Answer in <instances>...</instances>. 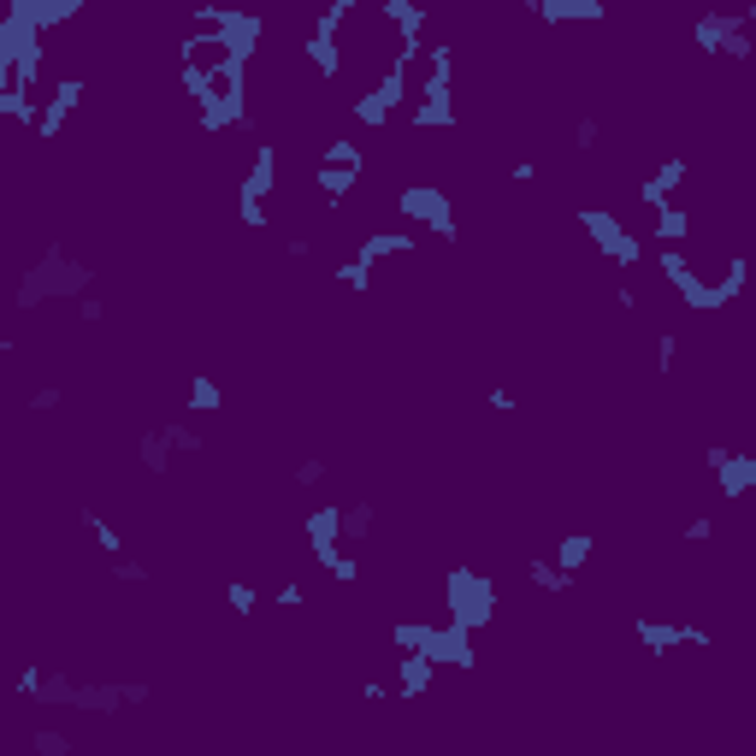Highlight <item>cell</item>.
<instances>
[{"label": "cell", "mask_w": 756, "mask_h": 756, "mask_svg": "<svg viewBox=\"0 0 756 756\" xmlns=\"http://www.w3.org/2000/svg\"><path fill=\"white\" fill-rule=\"evenodd\" d=\"M408 65H414V54H396V65L384 71V83H378L367 101H355V119H361V125H384V119H390V107H396L402 89H408Z\"/></svg>", "instance_id": "1"}, {"label": "cell", "mask_w": 756, "mask_h": 756, "mask_svg": "<svg viewBox=\"0 0 756 756\" xmlns=\"http://www.w3.org/2000/svg\"><path fill=\"white\" fill-rule=\"evenodd\" d=\"M361 178V148L355 142H331V154L319 160V189H331V195H349Z\"/></svg>", "instance_id": "2"}, {"label": "cell", "mask_w": 756, "mask_h": 756, "mask_svg": "<svg viewBox=\"0 0 756 756\" xmlns=\"http://www.w3.org/2000/svg\"><path fill=\"white\" fill-rule=\"evenodd\" d=\"M266 189H272V148L254 154V172H249V184H243V225H266V213H260V195Z\"/></svg>", "instance_id": "3"}, {"label": "cell", "mask_w": 756, "mask_h": 756, "mask_svg": "<svg viewBox=\"0 0 756 756\" xmlns=\"http://www.w3.org/2000/svg\"><path fill=\"white\" fill-rule=\"evenodd\" d=\"M455 603H461V615H455V621H473V627H479V621L491 615V585H485V579L455 573Z\"/></svg>", "instance_id": "4"}, {"label": "cell", "mask_w": 756, "mask_h": 756, "mask_svg": "<svg viewBox=\"0 0 756 756\" xmlns=\"http://www.w3.org/2000/svg\"><path fill=\"white\" fill-rule=\"evenodd\" d=\"M402 207H408L414 219H432V231H438V237L455 231V219H449V207H443L438 189H426V195H420V189H408V195H402Z\"/></svg>", "instance_id": "5"}, {"label": "cell", "mask_w": 756, "mask_h": 756, "mask_svg": "<svg viewBox=\"0 0 756 756\" xmlns=\"http://www.w3.org/2000/svg\"><path fill=\"white\" fill-rule=\"evenodd\" d=\"M585 231H597V243H603L609 254H621L627 266L638 260V249H632V237L621 231V219H609V213H585Z\"/></svg>", "instance_id": "6"}, {"label": "cell", "mask_w": 756, "mask_h": 756, "mask_svg": "<svg viewBox=\"0 0 756 756\" xmlns=\"http://www.w3.org/2000/svg\"><path fill=\"white\" fill-rule=\"evenodd\" d=\"M638 638H644L650 650H668V644H703V632L697 627H668V621H662V627H656V621H638Z\"/></svg>", "instance_id": "7"}, {"label": "cell", "mask_w": 756, "mask_h": 756, "mask_svg": "<svg viewBox=\"0 0 756 756\" xmlns=\"http://www.w3.org/2000/svg\"><path fill=\"white\" fill-rule=\"evenodd\" d=\"M77 95H83V83H77V77H71V83H60V89H54V107L36 119V130H42V136H54V130H60V119L77 107Z\"/></svg>", "instance_id": "8"}, {"label": "cell", "mask_w": 756, "mask_h": 756, "mask_svg": "<svg viewBox=\"0 0 756 756\" xmlns=\"http://www.w3.org/2000/svg\"><path fill=\"white\" fill-rule=\"evenodd\" d=\"M686 172H692L686 160H668V166H662V172H656V178L644 184V201H650V207H668V189L686 184Z\"/></svg>", "instance_id": "9"}, {"label": "cell", "mask_w": 756, "mask_h": 756, "mask_svg": "<svg viewBox=\"0 0 756 756\" xmlns=\"http://www.w3.org/2000/svg\"><path fill=\"white\" fill-rule=\"evenodd\" d=\"M585 556H591V538H567L562 544V567H579Z\"/></svg>", "instance_id": "10"}, {"label": "cell", "mask_w": 756, "mask_h": 756, "mask_svg": "<svg viewBox=\"0 0 756 756\" xmlns=\"http://www.w3.org/2000/svg\"><path fill=\"white\" fill-rule=\"evenodd\" d=\"M189 396H195V402H201V408H219V390H213V384H207V378H195V384H189Z\"/></svg>", "instance_id": "11"}, {"label": "cell", "mask_w": 756, "mask_h": 756, "mask_svg": "<svg viewBox=\"0 0 756 756\" xmlns=\"http://www.w3.org/2000/svg\"><path fill=\"white\" fill-rule=\"evenodd\" d=\"M225 597H231V609H254V591H249V585H231Z\"/></svg>", "instance_id": "12"}]
</instances>
